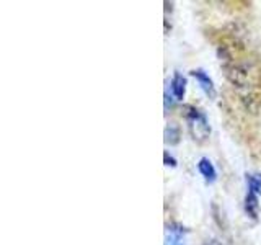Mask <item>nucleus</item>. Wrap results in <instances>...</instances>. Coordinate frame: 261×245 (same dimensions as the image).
<instances>
[{"mask_svg": "<svg viewBox=\"0 0 261 245\" xmlns=\"http://www.w3.org/2000/svg\"><path fill=\"white\" fill-rule=\"evenodd\" d=\"M188 126H190L191 133L194 136V139H206L211 133V128H209V121L206 118V114H204L201 110L198 108H193V106H190L188 108Z\"/></svg>", "mask_w": 261, "mask_h": 245, "instance_id": "obj_1", "label": "nucleus"}, {"mask_svg": "<svg viewBox=\"0 0 261 245\" xmlns=\"http://www.w3.org/2000/svg\"><path fill=\"white\" fill-rule=\"evenodd\" d=\"M186 234L188 231L181 224H170L167 226L163 245H186Z\"/></svg>", "mask_w": 261, "mask_h": 245, "instance_id": "obj_2", "label": "nucleus"}, {"mask_svg": "<svg viewBox=\"0 0 261 245\" xmlns=\"http://www.w3.org/2000/svg\"><path fill=\"white\" fill-rule=\"evenodd\" d=\"M191 76L196 79V82L199 84L201 90L206 93L209 98H216V87H214V82L209 77V74L202 69H194L191 70Z\"/></svg>", "mask_w": 261, "mask_h": 245, "instance_id": "obj_3", "label": "nucleus"}, {"mask_svg": "<svg viewBox=\"0 0 261 245\" xmlns=\"http://www.w3.org/2000/svg\"><path fill=\"white\" fill-rule=\"evenodd\" d=\"M170 90H171V96H173L176 102L183 100L186 95V79L183 77V74H179V72L173 74V77L170 80Z\"/></svg>", "mask_w": 261, "mask_h": 245, "instance_id": "obj_4", "label": "nucleus"}, {"mask_svg": "<svg viewBox=\"0 0 261 245\" xmlns=\"http://www.w3.org/2000/svg\"><path fill=\"white\" fill-rule=\"evenodd\" d=\"M198 172L201 174V177L206 180V183H214L216 180H217V170L214 167V163H212L207 157L199 159V162H198Z\"/></svg>", "mask_w": 261, "mask_h": 245, "instance_id": "obj_5", "label": "nucleus"}, {"mask_svg": "<svg viewBox=\"0 0 261 245\" xmlns=\"http://www.w3.org/2000/svg\"><path fill=\"white\" fill-rule=\"evenodd\" d=\"M245 212L251 217V219H256L258 217V196L248 193L245 196Z\"/></svg>", "mask_w": 261, "mask_h": 245, "instance_id": "obj_6", "label": "nucleus"}, {"mask_svg": "<svg viewBox=\"0 0 261 245\" xmlns=\"http://www.w3.org/2000/svg\"><path fill=\"white\" fill-rule=\"evenodd\" d=\"M247 190L253 194H261V174H247Z\"/></svg>", "mask_w": 261, "mask_h": 245, "instance_id": "obj_7", "label": "nucleus"}, {"mask_svg": "<svg viewBox=\"0 0 261 245\" xmlns=\"http://www.w3.org/2000/svg\"><path fill=\"white\" fill-rule=\"evenodd\" d=\"M165 141H170V144H176L179 141V129L175 125H170L165 129Z\"/></svg>", "mask_w": 261, "mask_h": 245, "instance_id": "obj_8", "label": "nucleus"}, {"mask_svg": "<svg viewBox=\"0 0 261 245\" xmlns=\"http://www.w3.org/2000/svg\"><path fill=\"white\" fill-rule=\"evenodd\" d=\"M163 162H165V165L167 167H176L178 165V162H176V159L173 157V155H170L168 152H165V154H163Z\"/></svg>", "mask_w": 261, "mask_h": 245, "instance_id": "obj_9", "label": "nucleus"}]
</instances>
